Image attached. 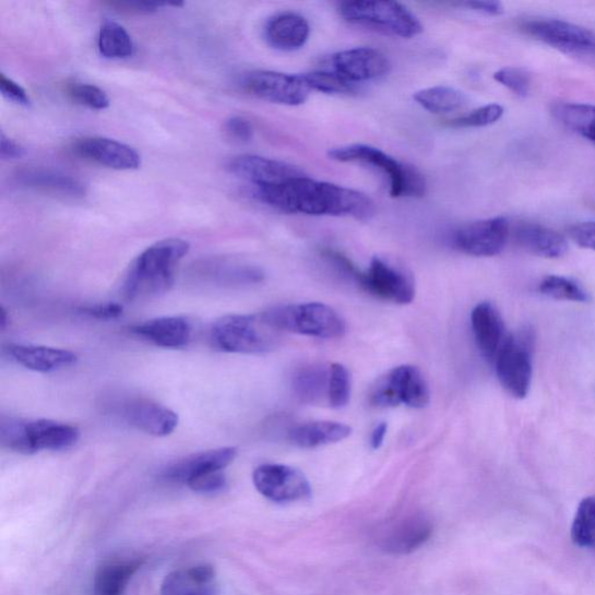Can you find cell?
Returning a JSON list of instances; mask_svg holds the SVG:
<instances>
[{"label": "cell", "instance_id": "cell-1", "mask_svg": "<svg viewBox=\"0 0 595 595\" xmlns=\"http://www.w3.org/2000/svg\"><path fill=\"white\" fill-rule=\"evenodd\" d=\"M257 195L264 204L288 214L350 216L359 222H369L376 214L367 194L306 175L281 186L259 188Z\"/></svg>", "mask_w": 595, "mask_h": 595}, {"label": "cell", "instance_id": "cell-2", "mask_svg": "<svg viewBox=\"0 0 595 595\" xmlns=\"http://www.w3.org/2000/svg\"><path fill=\"white\" fill-rule=\"evenodd\" d=\"M189 250L186 240L166 239L142 251L126 276L124 297L142 300L168 293L175 282L176 269Z\"/></svg>", "mask_w": 595, "mask_h": 595}, {"label": "cell", "instance_id": "cell-3", "mask_svg": "<svg viewBox=\"0 0 595 595\" xmlns=\"http://www.w3.org/2000/svg\"><path fill=\"white\" fill-rule=\"evenodd\" d=\"M79 440V428L68 424L14 417L0 419V442L15 453L33 455L44 450L60 452L75 445Z\"/></svg>", "mask_w": 595, "mask_h": 595}, {"label": "cell", "instance_id": "cell-4", "mask_svg": "<svg viewBox=\"0 0 595 595\" xmlns=\"http://www.w3.org/2000/svg\"><path fill=\"white\" fill-rule=\"evenodd\" d=\"M329 156L341 164H356L380 170L389 178L392 198H421L426 193V179L416 167L368 144L333 148Z\"/></svg>", "mask_w": 595, "mask_h": 595}, {"label": "cell", "instance_id": "cell-5", "mask_svg": "<svg viewBox=\"0 0 595 595\" xmlns=\"http://www.w3.org/2000/svg\"><path fill=\"white\" fill-rule=\"evenodd\" d=\"M215 348L230 354H265L281 340L276 331L259 314H230L216 320L211 330Z\"/></svg>", "mask_w": 595, "mask_h": 595}, {"label": "cell", "instance_id": "cell-6", "mask_svg": "<svg viewBox=\"0 0 595 595\" xmlns=\"http://www.w3.org/2000/svg\"><path fill=\"white\" fill-rule=\"evenodd\" d=\"M265 321L278 332H290L317 338H338L346 333V323L329 305L306 302L276 306L262 312Z\"/></svg>", "mask_w": 595, "mask_h": 595}, {"label": "cell", "instance_id": "cell-7", "mask_svg": "<svg viewBox=\"0 0 595 595\" xmlns=\"http://www.w3.org/2000/svg\"><path fill=\"white\" fill-rule=\"evenodd\" d=\"M340 14L350 24L365 26L377 32L410 39L423 33L424 26L417 15L396 2H356L342 3Z\"/></svg>", "mask_w": 595, "mask_h": 595}, {"label": "cell", "instance_id": "cell-8", "mask_svg": "<svg viewBox=\"0 0 595 595\" xmlns=\"http://www.w3.org/2000/svg\"><path fill=\"white\" fill-rule=\"evenodd\" d=\"M535 334L522 329L504 341L496 360V371L501 386L514 398H526L533 377Z\"/></svg>", "mask_w": 595, "mask_h": 595}, {"label": "cell", "instance_id": "cell-9", "mask_svg": "<svg viewBox=\"0 0 595 595\" xmlns=\"http://www.w3.org/2000/svg\"><path fill=\"white\" fill-rule=\"evenodd\" d=\"M369 402L378 408L401 405L424 408L430 402V391L425 376L417 367L401 366L378 378L370 390Z\"/></svg>", "mask_w": 595, "mask_h": 595}, {"label": "cell", "instance_id": "cell-10", "mask_svg": "<svg viewBox=\"0 0 595 595\" xmlns=\"http://www.w3.org/2000/svg\"><path fill=\"white\" fill-rule=\"evenodd\" d=\"M356 281L365 291L386 301L406 305L416 298L413 278L382 258H373L367 272H359Z\"/></svg>", "mask_w": 595, "mask_h": 595}, {"label": "cell", "instance_id": "cell-11", "mask_svg": "<svg viewBox=\"0 0 595 595\" xmlns=\"http://www.w3.org/2000/svg\"><path fill=\"white\" fill-rule=\"evenodd\" d=\"M534 39L576 57L595 58V33L561 20H534L522 26Z\"/></svg>", "mask_w": 595, "mask_h": 595}, {"label": "cell", "instance_id": "cell-12", "mask_svg": "<svg viewBox=\"0 0 595 595\" xmlns=\"http://www.w3.org/2000/svg\"><path fill=\"white\" fill-rule=\"evenodd\" d=\"M243 86L252 96L286 106L304 104L312 92L302 75L270 70L249 72L243 79Z\"/></svg>", "mask_w": 595, "mask_h": 595}, {"label": "cell", "instance_id": "cell-13", "mask_svg": "<svg viewBox=\"0 0 595 595\" xmlns=\"http://www.w3.org/2000/svg\"><path fill=\"white\" fill-rule=\"evenodd\" d=\"M510 231V222L504 216H496L457 228L453 233L452 243L466 255L492 258L507 247Z\"/></svg>", "mask_w": 595, "mask_h": 595}, {"label": "cell", "instance_id": "cell-14", "mask_svg": "<svg viewBox=\"0 0 595 595\" xmlns=\"http://www.w3.org/2000/svg\"><path fill=\"white\" fill-rule=\"evenodd\" d=\"M252 481L264 498L278 503L305 500L312 493L308 478L298 468L283 464L259 466Z\"/></svg>", "mask_w": 595, "mask_h": 595}, {"label": "cell", "instance_id": "cell-15", "mask_svg": "<svg viewBox=\"0 0 595 595\" xmlns=\"http://www.w3.org/2000/svg\"><path fill=\"white\" fill-rule=\"evenodd\" d=\"M331 64L336 74L353 84L383 79L391 71V63L384 53L371 47L335 52Z\"/></svg>", "mask_w": 595, "mask_h": 595}, {"label": "cell", "instance_id": "cell-16", "mask_svg": "<svg viewBox=\"0 0 595 595\" xmlns=\"http://www.w3.org/2000/svg\"><path fill=\"white\" fill-rule=\"evenodd\" d=\"M228 169L231 174L254 185L257 189L276 187L295 178L305 176L298 167L286 162L257 155H240L230 159Z\"/></svg>", "mask_w": 595, "mask_h": 595}, {"label": "cell", "instance_id": "cell-17", "mask_svg": "<svg viewBox=\"0 0 595 595\" xmlns=\"http://www.w3.org/2000/svg\"><path fill=\"white\" fill-rule=\"evenodd\" d=\"M432 534V524L424 513L394 520L378 537L380 547L392 555H407L421 548Z\"/></svg>", "mask_w": 595, "mask_h": 595}, {"label": "cell", "instance_id": "cell-18", "mask_svg": "<svg viewBox=\"0 0 595 595\" xmlns=\"http://www.w3.org/2000/svg\"><path fill=\"white\" fill-rule=\"evenodd\" d=\"M120 416L133 428L156 438L172 435L179 423L176 412L146 398H133L123 402Z\"/></svg>", "mask_w": 595, "mask_h": 595}, {"label": "cell", "instance_id": "cell-19", "mask_svg": "<svg viewBox=\"0 0 595 595\" xmlns=\"http://www.w3.org/2000/svg\"><path fill=\"white\" fill-rule=\"evenodd\" d=\"M238 456V449L225 447L207 450L179 460L166 468L164 479L188 485L191 480L213 473L224 472Z\"/></svg>", "mask_w": 595, "mask_h": 595}, {"label": "cell", "instance_id": "cell-20", "mask_svg": "<svg viewBox=\"0 0 595 595\" xmlns=\"http://www.w3.org/2000/svg\"><path fill=\"white\" fill-rule=\"evenodd\" d=\"M74 150L79 155L115 170H136L141 166V157L134 148L112 139L84 138L75 143Z\"/></svg>", "mask_w": 595, "mask_h": 595}, {"label": "cell", "instance_id": "cell-21", "mask_svg": "<svg viewBox=\"0 0 595 595\" xmlns=\"http://www.w3.org/2000/svg\"><path fill=\"white\" fill-rule=\"evenodd\" d=\"M472 326L477 347L485 359L495 364V360L508 338L507 329L496 306L483 301L472 313Z\"/></svg>", "mask_w": 595, "mask_h": 595}, {"label": "cell", "instance_id": "cell-22", "mask_svg": "<svg viewBox=\"0 0 595 595\" xmlns=\"http://www.w3.org/2000/svg\"><path fill=\"white\" fill-rule=\"evenodd\" d=\"M132 332L151 344L166 349L186 348L192 338V326L183 317H162L135 324Z\"/></svg>", "mask_w": 595, "mask_h": 595}, {"label": "cell", "instance_id": "cell-23", "mask_svg": "<svg viewBox=\"0 0 595 595\" xmlns=\"http://www.w3.org/2000/svg\"><path fill=\"white\" fill-rule=\"evenodd\" d=\"M311 27L298 13L282 12L269 20L264 38L269 46L281 51H296L309 41Z\"/></svg>", "mask_w": 595, "mask_h": 595}, {"label": "cell", "instance_id": "cell-24", "mask_svg": "<svg viewBox=\"0 0 595 595\" xmlns=\"http://www.w3.org/2000/svg\"><path fill=\"white\" fill-rule=\"evenodd\" d=\"M9 354L17 365L41 373L59 371L74 366L78 355L70 350L34 345H11Z\"/></svg>", "mask_w": 595, "mask_h": 595}, {"label": "cell", "instance_id": "cell-25", "mask_svg": "<svg viewBox=\"0 0 595 595\" xmlns=\"http://www.w3.org/2000/svg\"><path fill=\"white\" fill-rule=\"evenodd\" d=\"M515 240L531 254L544 259H561L569 249L568 241L562 234L535 223L517 225Z\"/></svg>", "mask_w": 595, "mask_h": 595}, {"label": "cell", "instance_id": "cell-26", "mask_svg": "<svg viewBox=\"0 0 595 595\" xmlns=\"http://www.w3.org/2000/svg\"><path fill=\"white\" fill-rule=\"evenodd\" d=\"M17 183L29 189L78 198L85 193L84 186L75 177L59 170L28 167L16 172Z\"/></svg>", "mask_w": 595, "mask_h": 595}, {"label": "cell", "instance_id": "cell-27", "mask_svg": "<svg viewBox=\"0 0 595 595\" xmlns=\"http://www.w3.org/2000/svg\"><path fill=\"white\" fill-rule=\"evenodd\" d=\"M352 428L334 421H317L295 427L288 432V440L299 448L313 449L337 443L349 438Z\"/></svg>", "mask_w": 595, "mask_h": 595}, {"label": "cell", "instance_id": "cell-28", "mask_svg": "<svg viewBox=\"0 0 595 595\" xmlns=\"http://www.w3.org/2000/svg\"><path fill=\"white\" fill-rule=\"evenodd\" d=\"M140 567L138 560L104 564L95 575V595H122Z\"/></svg>", "mask_w": 595, "mask_h": 595}, {"label": "cell", "instance_id": "cell-29", "mask_svg": "<svg viewBox=\"0 0 595 595\" xmlns=\"http://www.w3.org/2000/svg\"><path fill=\"white\" fill-rule=\"evenodd\" d=\"M551 114L567 129L595 142V105L556 103Z\"/></svg>", "mask_w": 595, "mask_h": 595}, {"label": "cell", "instance_id": "cell-30", "mask_svg": "<svg viewBox=\"0 0 595 595\" xmlns=\"http://www.w3.org/2000/svg\"><path fill=\"white\" fill-rule=\"evenodd\" d=\"M413 99L426 111L435 115L454 112L467 102L466 95L461 90L443 85L420 90L413 95Z\"/></svg>", "mask_w": 595, "mask_h": 595}, {"label": "cell", "instance_id": "cell-31", "mask_svg": "<svg viewBox=\"0 0 595 595\" xmlns=\"http://www.w3.org/2000/svg\"><path fill=\"white\" fill-rule=\"evenodd\" d=\"M98 49L105 59L123 60L133 56L134 44L122 25L106 21L99 31Z\"/></svg>", "mask_w": 595, "mask_h": 595}, {"label": "cell", "instance_id": "cell-32", "mask_svg": "<svg viewBox=\"0 0 595 595\" xmlns=\"http://www.w3.org/2000/svg\"><path fill=\"white\" fill-rule=\"evenodd\" d=\"M330 369L321 367H306L295 377L294 386L299 398L306 403H313L323 395H329Z\"/></svg>", "mask_w": 595, "mask_h": 595}, {"label": "cell", "instance_id": "cell-33", "mask_svg": "<svg viewBox=\"0 0 595 595\" xmlns=\"http://www.w3.org/2000/svg\"><path fill=\"white\" fill-rule=\"evenodd\" d=\"M571 538L575 546L595 548V497L581 501L572 522Z\"/></svg>", "mask_w": 595, "mask_h": 595}, {"label": "cell", "instance_id": "cell-34", "mask_svg": "<svg viewBox=\"0 0 595 595\" xmlns=\"http://www.w3.org/2000/svg\"><path fill=\"white\" fill-rule=\"evenodd\" d=\"M539 294L556 300L587 302L588 294L584 287L571 278L548 276L538 285Z\"/></svg>", "mask_w": 595, "mask_h": 595}, {"label": "cell", "instance_id": "cell-35", "mask_svg": "<svg viewBox=\"0 0 595 595\" xmlns=\"http://www.w3.org/2000/svg\"><path fill=\"white\" fill-rule=\"evenodd\" d=\"M312 92L330 95H345L355 92V84L336 74L335 71H314L302 74Z\"/></svg>", "mask_w": 595, "mask_h": 595}, {"label": "cell", "instance_id": "cell-36", "mask_svg": "<svg viewBox=\"0 0 595 595\" xmlns=\"http://www.w3.org/2000/svg\"><path fill=\"white\" fill-rule=\"evenodd\" d=\"M352 377L349 370L340 364L330 368L329 402L333 408L346 407L350 401Z\"/></svg>", "mask_w": 595, "mask_h": 595}, {"label": "cell", "instance_id": "cell-37", "mask_svg": "<svg viewBox=\"0 0 595 595\" xmlns=\"http://www.w3.org/2000/svg\"><path fill=\"white\" fill-rule=\"evenodd\" d=\"M504 114L503 106L499 104H489L476 108L471 114L450 120L448 126L454 129H474L486 128L499 121Z\"/></svg>", "mask_w": 595, "mask_h": 595}, {"label": "cell", "instance_id": "cell-38", "mask_svg": "<svg viewBox=\"0 0 595 595\" xmlns=\"http://www.w3.org/2000/svg\"><path fill=\"white\" fill-rule=\"evenodd\" d=\"M495 80L519 97H527L532 88V76L525 68L507 67L498 70Z\"/></svg>", "mask_w": 595, "mask_h": 595}, {"label": "cell", "instance_id": "cell-39", "mask_svg": "<svg viewBox=\"0 0 595 595\" xmlns=\"http://www.w3.org/2000/svg\"><path fill=\"white\" fill-rule=\"evenodd\" d=\"M68 95L81 105L93 110H106L110 99L100 87L86 83H72L68 86Z\"/></svg>", "mask_w": 595, "mask_h": 595}, {"label": "cell", "instance_id": "cell-40", "mask_svg": "<svg viewBox=\"0 0 595 595\" xmlns=\"http://www.w3.org/2000/svg\"><path fill=\"white\" fill-rule=\"evenodd\" d=\"M198 586L189 576L187 571H175L166 576L162 584V595H198L193 592ZM201 588V587H200Z\"/></svg>", "mask_w": 595, "mask_h": 595}, {"label": "cell", "instance_id": "cell-41", "mask_svg": "<svg viewBox=\"0 0 595 595\" xmlns=\"http://www.w3.org/2000/svg\"><path fill=\"white\" fill-rule=\"evenodd\" d=\"M227 479L224 472L209 474L191 480L188 486L197 493L213 495L225 490Z\"/></svg>", "mask_w": 595, "mask_h": 595}, {"label": "cell", "instance_id": "cell-42", "mask_svg": "<svg viewBox=\"0 0 595 595\" xmlns=\"http://www.w3.org/2000/svg\"><path fill=\"white\" fill-rule=\"evenodd\" d=\"M80 313L97 320H115L122 316L123 306L118 302H100L85 305L80 308Z\"/></svg>", "mask_w": 595, "mask_h": 595}, {"label": "cell", "instance_id": "cell-43", "mask_svg": "<svg viewBox=\"0 0 595 595\" xmlns=\"http://www.w3.org/2000/svg\"><path fill=\"white\" fill-rule=\"evenodd\" d=\"M225 131L230 139L247 143L254 138V126L245 117H231L225 123Z\"/></svg>", "mask_w": 595, "mask_h": 595}, {"label": "cell", "instance_id": "cell-44", "mask_svg": "<svg viewBox=\"0 0 595 595\" xmlns=\"http://www.w3.org/2000/svg\"><path fill=\"white\" fill-rule=\"evenodd\" d=\"M569 236L582 248L595 251V222H584L570 226Z\"/></svg>", "mask_w": 595, "mask_h": 595}, {"label": "cell", "instance_id": "cell-45", "mask_svg": "<svg viewBox=\"0 0 595 595\" xmlns=\"http://www.w3.org/2000/svg\"><path fill=\"white\" fill-rule=\"evenodd\" d=\"M0 93L3 97L22 106H29L31 99L25 88L5 75L0 76Z\"/></svg>", "mask_w": 595, "mask_h": 595}, {"label": "cell", "instance_id": "cell-46", "mask_svg": "<svg viewBox=\"0 0 595 595\" xmlns=\"http://www.w3.org/2000/svg\"><path fill=\"white\" fill-rule=\"evenodd\" d=\"M190 579L200 587L209 586L215 579V571L211 566L201 564L187 570Z\"/></svg>", "mask_w": 595, "mask_h": 595}, {"label": "cell", "instance_id": "cell-47", "mask_svg": "<svg viewBox=\"0 0 595 595\" xmlns=\"http://www.w3.org/2000/svg\"><path fill=\"white\" fill-rule=\"evenodd\" d=\"M25 151L20 143L8 138L4 133L0 135V156L4 159H15L24 156Z\"/></svg>", "mask_w": 595, "mask_h": 595}, {"label": "cell", "instance_id": "cell-48", "mask_svg": "<svg viewBox=\"0 0 595 595\" xmlns=\"http://www.w3.org/2000/svg\"><path fill=\"white\" fill-rule=\"evenodd\" d=\"M464 7L489 15H500L503 13V5L499 2H468Z\"/></svg>", "mask_w": 595, "mask_h": 595}, {"label": "cell", "instance_id": "cell-49", "mask_svg": "<svg viewBox=\"0 0 595 595\" xmlns=\"http://www.w3.org/2000/svg\"><path fill=\"white\" fill-rule=\"evenodd\" d=\"M388 435V424L382 423L374 427L372 430L370 444L373 450L380 449L385 440V437Z\"/></svg>", "mask_w": 595, "mask_h": 595}, {"label": "cell", "instance_id": "cell-50", "mask_svg": "<svg viewBox=\"0 0 595 595\" xmlns=\"http://www.w3.org/2000/svg\"><path fill=\"white\" fill-rule=\"evenodd\" d=\"M8 313L4 309H2V312H0V328L3 330L7 328L8 324Z\"/></svg>", "mask_w": 595, "mask_h": 595}]
</instances>
